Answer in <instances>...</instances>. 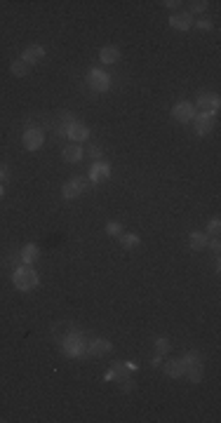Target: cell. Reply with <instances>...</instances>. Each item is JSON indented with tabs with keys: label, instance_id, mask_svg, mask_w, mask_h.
Returning <instances> with one entry per match:
<instances>
[{
	"label": "cell",
	"instance_id": "obj_15",
	"mask_svg": "<svg viewBox=\"0 0 221 423\" xmlns=\"http://www.w3.org/2000/svg\"><path fill=\"white\" fill-rule=\"evenodd\" d=\"M76 325H73V322H57L54 327H52V334H54V339L59 343L64 341V339H66V336H71L73 334V332H76Z\"/></svg>",
	"mask_w": 221,
	"mask_h": 423
},
{
	"label": "cell",
	"instance_id": "obj_5",
	"mask_svg": "<svg viewBox=\"0 0 221 423\" xmlns=\"http://www.w3.org/2000/svg\"><path fill=\"white\" fill-rule=\"evenodd\" d=\"M87 85H90L94 92H108L111 89V75L101 69H90V73H87Z\"/></svg>",
	"mask_w": 221,
	"mask_h": 423
},
{
	"label": "cell",
	"instance_id": "obj_36",
	"mask_svg": "<svg viewBox=\"0 0 221 423\" xmlns=\"http://www.w3.org/2000/svg\"><path fill=\"white\" fill-rule=\"evenodd\" d=\"M3 195H5V188H3V184H0V200H3Z\"/></svg>",
	"mask_w": 221,
	"mask_h": 423
},
{
	"label": "cell",
	"instance_id": "obj_12",
	"mask_svg": "<svg viewBox=\"0 0 221 423\" xmlns=\"http://www.w3.org/2000/svg\"><path fill=\"white\" fill-rule=\"evenodd\" d=\"M170 26L177 28V31H188V28L193 26V17L188 12H177L170 17Z\"/></svg>",
	"mask_w": 221,
	"mask_h": 423
},
{
	"label": "cell",
	"instance_id": "obj_25",
	"mask_svg": "<svg viewBox=\"0 0 221 423\" xmlns=\"http://www.w3.org/2000/svg\"><path fill=\"white\" fill-rule=\"evenodd\" d=\"M106 235H108V238H120V235H123V226L118 224V221H108V224H106Z\"/></svg>",
	"mask_w": 221,
	"mask_h": 423
},
{
	"label": "cell",
	"instance_id": "obj_35",
	"mask_svg": "<svg viewBox=\"0 0 221 423\" xmlns=\"http://www.w3.org/2000/svg\"><path fill=\"white\" fill-rule=\"evenodd\" d=\"M3 179H7V167H5V165H0V181H3Z\"/></svg>",
	"mask_w": 221,
	"mask_h": 423
},
{
	"label": "cell",
	"instance_id": "obj_11",
	"mask_svg": "<svg viewBox=\"0 0 221 423\" xmlns=\"http://www.w3.org/2000/svg\"><path fill=\"white\" fill-rule=\"evenodd\" d=\"M45 59V47L42 45H28L24 52H21V62H26L28 66H33V64H40Z\"/></svg>",
	"mask_w": 221,
	"mask_h": 423
},
{
	"label": "cell",
	"instance_id": "obj_27",
	"mask_svg": "<svg viewBox=\"0 0 221 423\" xmlns=\"http://www.w3.org/2000/svg\"><path fill=\"white\" fill-rule=\"evenodd\" d=\"M181 362H184V367H186V364H193V362H202V355L198 353V350H188V353L181 357Z\"/></svg>",
	"mask_w": 221,
	"mask_h": 423
},
{
	"label": "cell",
	"instance_id": "obj_8",
	"mask_svg": "<svg viewBox=\"0 0 221 423\" xmlns=\"http://www.w3.org/2000/svg\"><path fill=\"white\" fill-rule=\"evenodd\" d=\"M21 143H24L26 150H38V148H42V143H45V134H42V130H38V127H28V130L24 132V137H21Z\"/></svg>",
	"mask_w": 221,
	"mask_h": 423
},
{
	"label": "cell",
	"instance_id": "obj_33",
	"mask_svg": "<svg viewBox=\"0 0 221 423\" xmlns=\"http://www.w3.org/2000/svg\"><path fill=\"white\" fill-rule=\"evenodd\" d=\"M162 5H165V7H170V10H174V7H179L181 3H179V0H165Z\"/></svg>",
	"mask_w": 221,
	"mask_h": 423
},
{
	"label": "cell",
	"instance_id": "obj_21",
	"mask_svg": "<svg viewBox=\"0 0 221 423\" xmlns=\"http://www.w3.org/2000/svg\"><path fill=\"white\" fill-rule=\"evenodd\" d=\"M125 376H130V369H127V364H113V367L106 372V381H123Z\"/></svg>",
	"mask_w": 221,
	"mask_h": 423
},
{
	"label": "cell",
	"instance_id": "obj_32",
	"mask_svg": "<svg viewBox=\"0 0 221 423\" xmlns=\"http://www.w3.org/2000/svg\"><path fill=\"white\" fill-rule=\"evenodd\" d=\"M90 155L94 157V160H99V157H101V148H99V146H92V148H90Z\"/></svg>",
	"mask_w": 221,
	"mask_h": 423
},
{
	"label": "cell",
	"instance_id": "obj_29",
	"mask_svg": "<svg viewBox=\"0 0 221 423\" xmlns=\"http://www.w3.org/2000/svg\"><path fill=\"white\" fill-rule=\"evenodd\" d=\"M118 383H120V390H123V393H130V390H134V388H137V383L132 381L130 376H125L123 381H118Z\"/></svg>",
	"mask_w": 221,
	"mask_h": 423
},
{
	"label": "cell",
	"instance_id": "obj_16",
	"mask_svg": "<svg viewBox=\"0 0 221 423\" xmlns=\"http://www.w3.org/2000/svg\"><path fill=\"white\" fill-rule=\"evenodd\" d=\"M207 235L200 231H193L191 235H188V247L193 249V252H202V249H207Z\"/></svg>",
	"mask_w": 221,
	"mask_h": 423
},
{
	"label": "cell",
	"instance_id": "obj_30",
	"mask_svg": "<svg viewBox=\"0 0 221 423\" xmlns=\"http://www.w3.org/2000/svg\"><path fill=\"white\" fill-rule=\"evenodd\" d=\"M193 26L198 28V31H209V28H212V21H209V19H198V21H193Z\"/></svg>",
	"mask_w": 221,
	"mask_h": 423
},
{
	"label": "cell",
	"instance_id": "obj_19",
	"mask_svg": "<svg viewBox=\"0 0 221 423\" xmlns=\"http://www.w3.org/2000/svg\"><path fill=\"white\" fill-rule=\"evenodd\" d=\"M99 62H101V64H118V62H120V49L113 47V45L101 47V49H99Z\"/></svg>",
	"mask_w": 221,
	"mask_h": 423
},
{
	"label": "cell",
	"instance_id": "obj_34",
	"mask_svg": "<svg viewBox=\"0 0 221 423\" xmlns=\"http://www.w3.org/2000/svg\"><path fill=\"white\" fill-rule=\"evenodd\" d=\"M162 362H165V360H162V355H158V357H153V360H151V364H153V367H162Z\"/></svg>",
	"mask_w": 221,
	"mask_h": 423
},
{
	"label": "cell",
	"instance_id": "obj_18",
	"mask_svg": "<svg viewBox=\"0 0 221 423\" xmlns=\"http://www.w3.org/2000/svg\"><path fill=\"white\" fill-rule=\"evenodd\" d=\"M162 369H165V374L170 376V379H181L186 367H184L181 360H167V362H162Z\"/></svg>",
	"mask_w": 221,
	"mask_h": 423
},
{
	"label": "cell",
	"instance_id": "obj_10",
	"mask_svg": "<svg viewBox=\"0 0 221 423\" xmlns=\"http://www.w3.org/2000/svg\"><path fill=\"white\" fill-rule=\"evenodd\" d=\"M66 139H71V143H83L90 139V127L85 123H71L69 127H66Z\"/></svg>",
	"mask_w": 221,
	"mask_h": 423
},
{
	"label": "cell",
	"instance_id": "obj_26",
	"mask_svg": "<svg viewBox=\"0 0 221 423\" xmlns=\"http://www.w3.org/2000/svg\"><path fill=\"white\" fill-rule=\"evenodd\" d=\"M207 10V3L205 0H193V3H188V14L193 17V14H200Z\"/></svg>",
	"mask_w": 221,
	"mask_h": 423
},
{
	"label": "cell",
	"instance_id": "obj_22",
	"mask_svg": "<svg viewBox=\"0 0 221 423\" xmlns=\"http://www.w3.org/2000/svg\"><path fill=\"white\" fill-rule=\"evenodd\" d=\"M120 245H123V249H137L141 245V238H139L137 233H123L120 235Z\"/></svg>",
	"mask_w": 221,
	"mask_h": 423
},
{
	"label": "cell",
	"instance_id": "obj_31",
	"mask_svg": "<svg viewBox=\"0 0 221 423\" xmlns=\"http://www.w3.org/2000/svg\"><path fill=\"white\" fill-rule=\"evenodd\" d=\"M207 247H209V249H212V252H219V247H221V242H219V240L214 238V240H209V242H207Z\"/></svg>",
	"mask_w": 221,
	"mask_h": 423
},
{
	"label": "cell",
	"instance_id": "obj_7",
	"mask_svg": "<svg viewBox=\"0 0 221 423\" xmlns=\"http://www.w3.org/2000/svg\"><path fill=\"white\" fill-rule=\"evenodd\" d=\"M172 118L177 120V123H181V125H188L195 118V106H193V103H188V101L174 103V106H172Z\"/></svg>",
	"mask_w": 221,
	"mask_h": 423
},
{
	"label": "cell",
	"instance_id": "obj_13",
	"mask_svg": "<svg viewBox=\"0 0 221 423\" xmlns=\"http://www.w3.org/2000/svg\"><path fill=\"white\" fill-rule=\"evenodd\" d=\"M62 155H64L66 163L76 165V163H80V160L85 157V153H83V146H80V143H69V146L62 150Z\"/></svg>",
	"mask_w": 221,
	"mask_h": 423
},
{
	"label": "cell",
	"instance_id": "obj_6",
	"mask_svg": "<svg viewBox=\"0 0 221 423\" xmlns=\"http://www.w3.org/2000/svg\"><path fill=\"white\" fill-rule=\"evenodd\" d=\"M193 130H195V134L198 137H207L209 132L214 130V125H216V116H209V113H200V116H195L193 120Z\"/></svg>",
	"mask_w": 221,
	"mask_h": 423
},
{
	"label": "cell",
	"instance_id": "obj_14",
	"mask_svg": "<svg viewBox=\"0 0 221 423\" xmlns=\"http://www.w3.org/2000/svg\"><path fill=\"white\" fill-rule=\"evenodd\" d=\"M184 376H186L191 383H200L202 376H205V367H202V362H193V364H186L184 369Z\"/></svg>",
	"mask_w": 221,
	"mask_h": 423
},
{
	"label": "cell",
	"instance_id": "obj_9",
	"mask_svg": "<svg viewBox=\"0 0 221 423\" xmlns=\"http://www.w3.org/2000/svg\"><path fill=\"white\" fill-rule=\"evenodd\" d=\"M111 165L108 163H104V160H94L92 163V167H90V181L92 184H101V181H108L111 179Z\"/></svg>",
	"mask_w": 221,
	"mask_h": 423
},
{
	"label": "cell",
	"instance_id": "obj_17",
	"mask_svg": "<svg viewBox=\"0 0 221 423\" xmlns=\"http://www.w3.org/2000/svg\"><path fill=\"white\" fill-rule=\"evenodd\" d=\"M38 259H40V249H38V245H33V242L24 245V249H21V261H24V266H31V263H35Z\"/></svg>",
	"mask_w": 221,
	"mask_h": 423
},
{
	"label": "cell",
	"instance_id": "obj_20",
	"mask_svg": "<svg viewBox=\"0 0 221 423\" xmlns=\"http://www.w3.org/2000/svg\"><path fill=\"white\" fill-rule=\"evenodd\" d=\"M113 350V343L108 339H92L90 341V355H108Z\"/></svg>",
	"mask_w": 221,
	"mask_h": 423
},
{
	"label": "cell",
	"instance_id": "obj_2",
	"mask_svg": "<svg viewBox=\"0 0 221 423\" xmlns=\"http://www.w3.org/2000/svg\"><path fill=\"white\" fill-rule=\"evenodd\" d=\"M12 282L19 292H31V289H35V287L40 285V278H38V273H35L33 268L21 266V268H14Z\"/></svg>",
	"mask_w": 221,
	"mask_h": 423
},
{
	"label": "cell",
	"instance_id": "obj_4",
	"mask_svg": "<svg viewBox=\"0 0 221 423\" xmlns=\"http://www.w3.org/2000/svg\"><path fill=\"white\" fill-rule=\"evenodd\" d=\"M195 106L202 111V113H209V116H216L221 106L219 94H212V92H200L198 99H195Z\"/></svg>",
	"mask_w": 221,
	"mask_h": 423
},
{
	"label": "cell",
	"instance_id": "obj_24",
	"mask_svg": "<svg viewBox=\"0 0 221 423\" xmlns=\"http://www.w3.org/2000/svg\"><path fill=\"white\" fill-rule=\"evenodd\" d=\"M153 346H155V353L162 355V357H165V355H170V348H172V343H170V339H167V336H160V339H155V343H153Z\"/></svg>",
	"mask_w": 221,
	"mask_h": 423
},
{
	"label": "cell",
	"instance_id": "obj_3",
	"mask_svg": "<svg viewBox=\"0 0 221 423\" xmlns=\"http://www.w3.org/2000/svg\"><path fill=\"white\" fill-rule=\"evenodd\" d=\"M90 186H92V181H90V179L73 177V179H69V181L64 184L62 195H64V200H76V198H80L83 193H87V191H90Z\"/></svg>",
	"mask_w": 221,
	"mask_h": 423
},
{
	"label": "cell",
	"instance_id": "obj_28",
	"mask_svg": "<svg viewBox=\"0 0 221 423\" xmlns=\"http://www.w3.org/2000/svg\"><path fill=\"white\" fill-rule=\"evenodd\" d=\"M207 231L212 233V235H219V231H221V219H219V217L209 219V224H207Z\"/></svg>",
	"mask_w": 221,
	"mask_h": 423
},
{
	"label": "cell",
	"instance_id": "obj_23",
	"mask_svg": "<svg viewBox=\"0 0 221 423\" xmlns=\"http://www.w3.org/2000/svg\"><path fill=\"white\" fill-rule=\"evenodd\" d=\"M28 69H31V66H28L26 62H21V59H14V62L10 64V73L17 75V78H26Z\"/></svg>",
	"mask_w": 221,
	"mask_h": 423
},
{
	"label": "cell",
	"instance_id": "obj_1",
	"mask_svg": "<svg viewBox=\"0 0 221 423\" xmlns=\"http://www.w3.org/2000/svg\"><path fill=\"white\" fill-rule=\"evenodd\" d=\"M90 336L85 334V332H80V329H76L71 336H66L59 346H62V353L66 355V357H76V360H80V357H90Z\"/></svg>",
	"mask_w": 221,
	"mask_h": 423
}]
</instances>
